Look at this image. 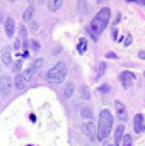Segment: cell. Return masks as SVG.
<instances>
[{
    "instance_id": "ba28073f",
    "label": "cell",
    "mask_w": 145,
    "mask_h": 146,
    "mask_svg": "<svg viewBox=\"0 0 145 146\" xmlns=\"http://www.w3.org/2000/svg\"><path fill=\"white\" fill-rule=\"evenodd\" d=\"M41 65H43V58H38L36 61H34V63H33V65H31V66H29V68L24 72V76L29 80V78H31V76H33V75H34V73L39 70V68H41Z\"/></svg>"
},
{
    "instance_id": "6da1fadb",
    "label": "cell",
    "mask_w": 145,
    "mask_h": 146,
    "mask_svg": "<svg viewBox=\"0 0 145 146\" xmlns=\"http://www.w3.org/2000/svg\"><path fill=\"white\" fill-rule=\"evenodd\" d=\"M109 19H111V10H109L108 7L101 9V10L94 15V19L91 21V24H89V27H87V31H89V34L92 36V39H99V36L103 34V31L108 27Z\"/></svg>"
},
{
    "instance_id": "e0dca14e",
    "label": "cell",
    "mask_w": 145,
    "mask_h": 146,
    "mask_svg": "<svg viewBox=\"0 0 145 146\" xmlns=\"http://www.w3.org/2000/svg\"><path fill=\"white\" fill-rule=\"evenodd\" d=\"M80 117L84 119V121H92V109L91 107H82L80 109Z\"/></svg>"
},
{
    "instance_id": "8992f818",
    "label": "cell",
    "mask_w": 145,
    "mask_h": 146,
    "mask_svg": "<svg viewBox=\"0 0 145 146\" xmlns=\"http://www.w3.org/2000/svg\"><path fill=\"white\" fill-rule=\"evenodd\" d=\"M119 82H121V85L125 88H132L133 83H135V75L132 72H123L119 75Z\"/></svg>"
},
{
    "instance_id": "484cf974",
    "label": "cell",
    "mask_w": 145,
    "mask_h": 146,
    "mask_svg": "<svg viewBox=\"0 0 145 146\" xmlns=\"http://www.w3.org/2000/svg\"><path fill=\"white\" fill-rule=\"evenodd\" d=\"M38 27H39V26H38V22L29 21V29H31V31H38Z\"/></svg>"
},
{
    "instance_id": "f546056e",
    "label": "cell",
    "mask_w": 145,
    "mask_h": 146,
    "mask_svg": "<svg viewBox=\"0 0 145 146\" xmlns=\"http://www.w3.org/2000/svg\"><path fill=\"white\" fill-rule=\"evenodd\" d=\"M128 2H137V3H140V5H144L145 0H128Z\"/></svg>"
},
{
    "instance_id": "4316f807",
    "label": "cell",
    "mask_w": 145,
    "mask_h": 146,
    "mask_svg": "<svg viewBox=\"0 0 145 146\" xmlns=\"http://www.w3.org/2000/svg\"><path fill=\"white\" fill-rule=\"evenodd\" d=\"M99 92H101V94H109V85H101Z\"/></svg>"
},
{
    "instance_id": "9c48e42d",
    "label": "cell",
    "mask_w": 145,
    "mask_h": 146,
    "mask_svg": "<svg viewBox=\"0 0 145 146\" xmlns=\"http://www.w3.org/2000/svg\"><path fill=\"white\" fill-rule=\"evenodd\" d=\"M114 109H116V114H118V117L121 119V121H126L128 119V112H126V107L119 102V100H116L114 102Z\"/></svg>"
},
{
    "instance_id": "8fae6325",
    "label": "cell",
    "mask_w": 145,
    "mask_h": 146,
    "mask_svg": "<svg viewBox=\"0 0 145 146\" xmlns=\"http://www.w3.org/2000/svg\"><path fill=\"white\" fill-rule=\"evenodd\" d=\"M123 134H125V126H123V124H119V126L114 129V146H119Z\"/></svg>"
},
{
    "instance_id": "3957f363",
    "label": "cell",
    "mask_w": 145,
    "mask_h": 146,
    "mask_svg": "<svg viewBox=\"0 0 145 146\" xmlns=\"http://www.w3.org/2000/svg\"><path fill=\"white\" fill-rule=\"evenodd\" d=\"M65 78H67V66L62 61H58L53 68H50V72L46 73V80L50 83H62Z\"/></svg>"
},
{
    "instance_id": "ac0fdd59",
    "label": "cell",
    "mask_w": 145,
    "mask_h": 146,
    "mask_svg": "<svg viewBox=\"0 0 145 146\" xmlns=\"http://www.w3.org/2000/svg\"><path fill=\"white\" fill-rule=\"evenodd\" d=\"M80 97H82V100H91V92L85 85L80 87Z\"/></svg>"
},
{
    "instance_id": "44dd1931",
    "label": "cell",
    "mask_w": 145,
    "mask_h": 146,
    "mask_svg": "<svg viewBox=\"0 0 145 146\" xmlns=\"http://www.w3.org/2000/svg\"><path fill=\"white\" fill-rule=\"evenodd\" d=\"M26 44H28V46H29L33 51H39V48H41V46H39V42H38V41H34V39H31V41H26Z\"/></svg>"
},
{
    "instance_id": "e575fe53",
    "label": "cell",
    "mask_w": 145,
    "mask_h": 146,
    "mask_svg": "<svg viewBox=\"0 0 145 146\" xmlns=\"http://www.w3.org/2000/svg\"><path fill=\"white\" fill-rule=\"evenodd\" d=\"M15 2H17V0H15Z\"/></svg>"
},
{
    "instance_id": "2e32d148",
    "label": "cell",
    "mask_w": 145,
    "mask_h": 146,
    "mask_svg": "<svg viewBox=\"0 0 145 146\" xmlns=\"http://www.w3.org/2000/svg\"><path fill=\"white\" fill-rule=\"evenodd\" d=\"M73 90H75V85H73L72 82H68L65 85V88H63V99H70L73 95Z\"/></svg>"
},
{
    "instance_id": "d4e9b609",
    "label": "cell",
    "mask_w": 145,
    "mask_h": 146,
    "mask_svg": "<svg viewBox=\"0 0 145 146\" xmlns=\"http://www.w3.org/2000/svg\"><path fill=\"white\" fill-rule=\"evenodd\" d=\"M79 7H80V12L84 14V12L87 10V7H85V0H79Z\"/></svg>"
},
{
    "instance_id": "277c9868",
    "label": "cell",
    "mask_w": 145,
    "mask_h": 146,
    "mask_svg": "<svg viewBox=\"0 0 145 146\" xmlns=\"http://www.w3.org/2000/svg\"><path fill=\"white\" fill-rule=\"evenodd\" d=\"M12 88H14V82H12V78H10L9 75H2V76H0V92L7 97V95H10Z\"/></svg>"
},
{
    "instance_id": "603a6c76",
    "label": "cell",
    "mask_w": 145,
    "mask_h": 146,
    "mask_svg": "<svg viewBox=\"0 0 145 146\" xmlns=\"http://www.w3.org/2000/svg\"><path fill=\"white\" fill-rule=\"evenodd\" d=\"M85 49H87V41L80 39L79 41V53H85Z\"/></svg>"
},
{
    "instance_id": "ffe728a7",
    "label": "cell",
    "mask_w": 145,
    "mask_h": 146,
    "mask_svg": "<svg viewBox=\"0 0 145 146\" xmlns=\"http://www.w3.org/2000/svg\"><path fill=\"white\" fill-rule=\"evenodd\" d=\"M133 139H132V136L130 134H123V138H121V143L119 145H123V146H133V143H132Z\"/></svg>"
},
{
    "instance_id": "d6a6232c",
    "label": "cell",
    "mask_w": 145,
    "mask_h": 146,
    "mask_svg": "<svg viewBox=\"0 0 145 146\" xmlns=\"http://www.w3.org/2000/svg\"><path fill=\"white\" fill-rule=\"evenodd\" d=\"M104 146H114V145H104Z\"/></svg>"
},
{
    "instance_id": "7a4b0ae2",
    "label": "cell",
    "mask_w": 145,
    "mask_h": 146,
    "mask_svg": "<svg viewBox=\"0 0 145 146\" xmlns=\"http://www.w3.org/2000/svg\"><path fill=\"white\" fill-rule=\"evenodd\" d=\"M96 129H97L96 131V136H97L99 141H104L109 136V133L113 129V114L108 109L101 110V114H99V124H97Z\"/></svg>"
},
{
    "instance_id": "52a82bcc",
    "label": "cell",
    "mask_w": 145,
    "mask_h": 146,
    "mask_svg": "<svg viewBox=\"0 0 145 146\" xmlns=\"http://www.w3.org/2000/svg\"><path fill=\"white\" fill-rule=\"evenodd\" d=\"M0 56H2V63L3 65H12L14 63V60H12V48L10 46H5V48H2V51H0Z\"/></svg>"
},
{
    "instance_id": "5b68a950",
    "label": "cell",
    "mask_w": 145,
    "mask_h": 146,
    "mask_svg": "<svg viewBox=\"0 0 145 146\" xmlns=\"http://www.w3.org/2000/svg\"><path fill=\"white\" fill-rule=\"evenodd\" d=\"M82 133L91 139V141H97V136H96V126L92 124V121H85L82 124Z\"/></svg>"
},
{
    "instance_id": "30bf717a",
    "label": "cell",
    "mask_w": 145,
    "mask_h": 146,
    "mask_svg": "<svg viewBox=\"0 0 145 146\" xmlns=\"http://www.w3.org/2000/svg\"><path fill=\"white\" fill-rule=\"evenodd\" d=\"M3 27H5V34L7 37H12L14 36V33H15V22H14V19H5V22H3Z\"/></svg>"
},
{
    "instance_id": "cb8c5ba5",
    "label": "cell",
    "mask_w": 145,
    "mask_h": 146,
    "mask_svg": "<svg viewBox=\"0 0 145 146\" xmlns=\"http://www.w3.org/2000/svg\"><path fill=\"white\" fill-rule=\"evenodd\" d=\"M104 72H106V63L103 61V63H99V68H97V78H99Z\"/></svg>"
},
{
    "instance_id": "7402d4cb",
    "label": "cell",
    "mask_w": 145,
    "mask_h": 146,
    "mask_svg": "<svg viewBox=\"0 0 145 146\" xmlns=\"http://www.w3.org/2000/svg\"><path fill=\"white\" fill-rule=\"evenodd\" d=\"M19 34H21V39L26 41V39H28V34H29L28 27H26V26H21V27H19Z\"/></svg>"
},
{
    "instance_id": "5bb4252c",
    "label": "cell",
    "mask_w": 145,
    "mask_h": 146,
    "mask_svg": "<svg viewBox=\"0 0 145 146\" xmlns=\"http://www.w3.org/2000/svg\"><path fill=\"white\" fill-rule=\"evenodd\" d=\"M26 83H28V78L24 76V73H17V75H15V87H17L19 90H22V88L26 87Z\"/></svg>"
},
{
    "instance_id": "4dcf8cb0",
    "label": "cell",
    "mask_w": 145,
    "mask_h": 146,
    "mask_svg": "<svg viewBox=\"0 0 145 146\" xmlns=\"http://www.w3.org/2000/svg\"><path fill=\"white\" fill-rule=\"evenodd\" d=\"M106 56H108V58H116V54H114V53H108Z\"/></svg>"
},
{
    "instance_id": "d6986e66",
    "label": "cell",
    "mask_w": 145,
    "mask_h": 146,
    "mask_svg": "<svg viewBox=\"0 0 145 146\" xmlns=\"http://www.w3.org/2000/svg\"><path fill=\"white\" fill-rule=\"evenodd\" d=\"M22 63H24V60L21 58V60H17L15 63H12V70H14V73H21V70H22Z\"/></svg>"
},
{
    "instance_id": "83f0119b",
    "label": "cell",
    "mask_w": 145,
    "mask_h": 146,
    "mask_svg": "<svg viewBox=\"0 0 145 146\" xmlns=\"http://www.w3.org/2000/svg\"><path fill=\"white\" fill-rule=\"evenodd\" d=\"M14 48L19 49V48H21V41H15V42H14Z\"/></svg>"
},
{
    "instance_id": "836d02e7",
    "label": "cell",
    "mask_w": 145,
    "mask_h": 146,
    "mask_svg": "<svg viewBox=\"0 0 145 146\" xmlns=\"http://www.w3.org/2000/svg\"><path fill=\"white\" fill-rule=\"evenodd\" d=\"M10 2H15V0H10Z\"/></svg>"
},
{
    "instance_id": "1f68e13d",
    "label": "cell",
    "mask_w": 145,
    "mask_h": 146,
    "mask_svg": "<svg viewBox=\"0 0 145 146\" xmlns=\"http://www.w3.org/2000/svg\"><path fill=\"white\" fill-rule=\"evenodd\" d=\"M97 2H99V3H103V2H104V0H97Z\"/></svg>"
},
{
    "instance_id": "f1b7e54d",
    "label": "cell",
    "mask_w": 145,
    "mask_h": 146,
    "mask_svg": "<svg viewBox=\"0 0 145 146\" xmlns=\"http://www.w3.org/2000/svg\"><path fill=\"white\" fill-rule=\"evenodd\" d=\"M130 42H132V37L128 36V37H126V41H125V46H128V44H130Z\"/></svg>"
},
{
    "instance_id": "7c38bea8",
    "label": "cell",
    "mask_w": 145,
    "mask_h": 146,
    "mask_svg": "<svg viewBox=\"0 0 145 146\" xmlns=\"http://www.w3.org/2000/svg\"><path fill=\"white\" fill-rule=\"evenodd\" d=\"M133 126H135V131H137V133H142V131H144V114H137V115H135Z\"/></svg>"
},
{
    "instance_id": "4fadbf2b",
    "label": "cell",
    "mask_w": 145,
    "mask_h": 146,
    "mask_svg": "<svg viewBox=\"0 0 145 146\" xmlns=\"http://www.w3.org/2000/svg\"><path fill=\"white\" fill-rule=\"evenodd\" d=\"M63 5V0H48V10L50 12H58Z\"/></svg>"
},
{
    "instance_id": "9a60e30c",
    "label": "cell",
    "mask_w": 145,
    "mask_h": 146,
    "mask_svg": "<svg viewBox=\"0 0 145 146\" xmlns=\"http://www.w3.org/2000/svg\"><path fill=\"white\" fill-rule=\"evenodd\" d=\"M33 15H34V5H29L24 10V14H22V21L24 22H29V21H33Z\"/></svg>"
}]
</instances>
